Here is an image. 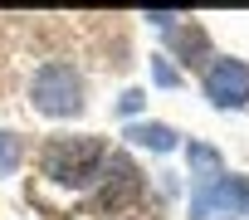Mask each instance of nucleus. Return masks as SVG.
<instances>
[{
  "instance_id": "obj_4",
  "label": "nucleus",
  "mask_w": 249,
  "mask_h": 220,
  "mask_svg": "<svg viewBox=\"0 0 249 220\" xmlns=\"http://www.w3.org/2000/svg\"><path fill=\"white\" fill-rule=\"evenodd\" d=\"M142 201V171L127 157H107V186L93 196V210H127Z\"/></svg>"
},
{
  "instance_id": "obj_7",
  "label": "nucleus",
  "mask_w": 249,
  "mask_h": 220,
  "mask_svg": "<svg viewBox=\"0 0 249 220\" xmlns=\"http://www.w3.org/2000/svg\"><path fill=\"white\" fill-rule=\"evenodd\" d=\"M186 162H191V176H196L200 186H215V181H220V171H225L220 152H215V147H205V142H186Z\"/></svg>"
},
{
  "instance_id": "obj_9",
  "label": "nucleus",
  "mask_w": 249,
  "mask_h": 220,
  "mask_svg": "<svg viewBox=\"0 0 249 220\" xmlns=\"http://www.w3.org/2000/svg\"><path fill=\"white\" fill-rule=\"evenodd\" d=\"M20 157H25L20 137H10V132H0V176H10V171L20 166Z\"/></svg>"
},
{
  "instance_id": "obj_11",
  "label": "nucleus",
  "mask_w": 249,
  "mask_h": 220,
  "mask_svg": "<svg viewBox=\"0 0 249 220\" xmlns=\"http://www.w3.org/2000/svg\"><path fill=\"white\" fill-rule=\"evenodd\" d=\"M117 108H122V113H132V108H142V93H122V103H117Z\"/></svg>"
},
{
  "instance_id": "obj_5",
  "label": "nucleus",
  "mask_w": 249,
  "mask_h": 220,
  "mask_svg": "<svg viewBox=\"0 0 249 220\" xmlns=\"http://www.w3.org/2000/svg\"><path fill=\"white\" fill-rule=\"evenodd\" d=\"M210 210H239V215H249V176H220L215 186H200L191 215L205 220Z\"/></svg>"
},
{
  "instance_id": "obj_1",
  "label": "nucleus",
  "mask_w": 249,
  "mask_h": 220,
  "mask_svg": "<svg viewBox=\"0 0 249 220\" xmlns=\"http://www.w3.org/2000/svg\"><path fill=\"white\" fill-rule=\"evenodd\" d=\"M103 162H107L103 137H54V142L39 152L44 176L59 181V186H83V181H93Z\"/></svg>"
},
{
  "instance_id": "obj_2",
  "label": "nucleus",
  "mask_w": 249,
  "mask_h": 220,
  "mask_svg": "<svg viewBox=\"0 0 249 220\" xmlns=\"http://www.w3.org/2000/svg\"><path fill=\"white\" fill-rule=\"evenodd\" d=\"M30 103L44 118H78L83 113V78L73 64H44L30 78Z\"/></svg>"
},
{
  "instance_id": "obj_6",
  "label": "nucleus",
  "mask_w": 249,
  "mask_h": 220,
  "mask_svg": "<svg viewBox=\"0 0 249 220\" xmlns=\"http://www.w3.org/2000/svg\"><path fill=\"white\" fill-rule=\"evenodd\" d=\"M171 49H176V59H186V64H205V59H210V39H205V30H200L196 20H176Z\"/></svg>"
},
{
  "instance_id": "obj_10",
  "label": "nucleus",
  "mask_w": 249,
  "mask_h": 220,
  "mask_svg": "<svg viewBox=\"0 0 249 220\" xmlns=\"http://www.w3.org/2000/svg\"><path fill=\"white\" fill-rule=\"evenodd\" d=\"M152 73H157V83H161V88H181V73H176L166 59H152Z\"/></svg>"
},
{
  "instance_id": "obj_3",
  "label": "nucleus",
  "mask_w": 249,
  "mask_h": 220,
  "mask_svg": "<svg viewBox=\"0 0 249 220\" xmlns=\"http://www.w3.org/2000/svg\"><path fill=\"white\" fill-rule=\"evenodd\" d=\"M205 98L215 108H244L249 103V64L244 59H215L205 69Z\"/></svg>"
},
{
  "instance_id": "obj_8",
  "label": "nucleus",
  "mask_w": 249,
  "mask_h": 220,
  "mask_svg": "<svg viewBox=\"0 0 249 220\" xmlns=\"http://www.w3.org/2000/svg\"><path fill=\"white\" fill-rule=\"evenodd\" d=\"M127 142L132 147H147V152H171L176 147V132L166 123H132L127 128Z\"/></svg>"
}]
</instances>
